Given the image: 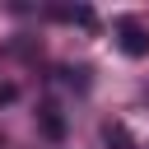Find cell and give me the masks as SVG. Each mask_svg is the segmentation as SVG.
Listing matches in <instances>:
<instances>
[{"instance_id": "cell-1", "label": "cell", "mask_w": 149, "mask_h": 149, "mask_svg": "<svg viewBox=\"0 0 149 149\" xmlns=\"http://www.w3.org/2000/svg\"><path fill=\"white\" fill-rule=\"evenodd\" d=\"M116 47H121L130 61L149 56V28H144L140 19H121V23H116Z\"/></svg>"}, {"instance_id": "cell-2", "label": "cell", "mask_w": 149, "mask_h": 149, "mask_svg": "<svg viewBox=\"0 0 149 149\" xmlns=\"http://www.w3.org/2000/svg\"><path fill=\"white\" fill-rule=\"evenodd\" d=\"M37 121H42V130H47L51 140H61V135H65V121H61V112H56L51 102H47V107L37 112Z\"/></svg>"}, {"instance_id": "cell-3", "label": "cell", "mask_w": 149, "mask_h": 149, "mask_svg": "<svg viewBox=\"0 0 149 149\" xmlns=\"http://www.w3.org/2000/svg\"><path fill=\"white\" fill-rule=\"evenodd\" d=\"M51 14L65 19V23H84V28H93V9H88V5H74V9L65 5V9H51Z\"/></svg>"}, {"instance_id": "cell-4", "label": "cell", "mask_w": 149, "mask_h": 149, "mask_svg": "<svg viewBox=\"0 0 149 149\" xmlns=\"http://www.w3.org/2000/svg\"><path fill=\"white\" fill-rule=\"evenodd\" d=\"M102 135H107V144H116V149H135V144H130V135H126V126H121V121H107V126H102Z\"/></svg>"}]
</instances>
